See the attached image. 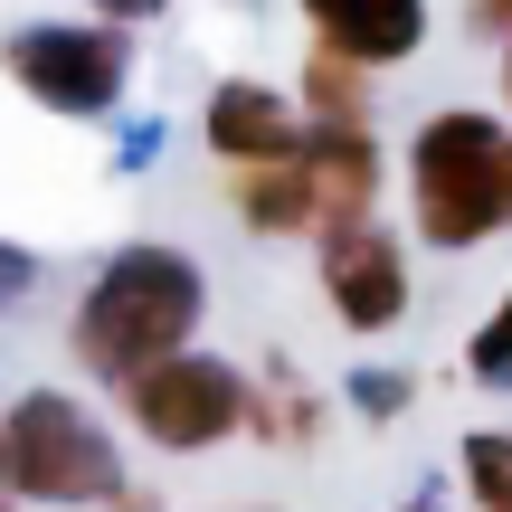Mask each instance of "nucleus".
<instances>
[{
	"mask_svg": "<svg viewBox=\"0 0 512 512\" xmlns=\"http://www.w3.org/2000/svg\"><path fill=\"white\" fill-rule=\"evenodd\" d=\"M200 323V266L181 247H124L76 304V361L105 389H124L133 370L171 361Z\"/></svg>",
	"mask_w": 512,
	"mask_h": 512,
	"instance_id": "f257e3e1",
	"label": "nucleus"
},
{
	"mask_svg": "<svg viewBox=\"0 0 512 512\" xmlns=\"http://www.w3.org/2000/svg\"><path fill=\"white\" fill-rule=\"evenodd\" d=\"M408 209L427 247H484L512 228V124L494 114H427L408 143Z\"/></svg>",
	"mask_w": 512,
	"mask_h": 512,
	"instance_id": "f03ea898",
	"label": "nucleus"
},
{
	"mask_svg": "<svg viewBox=\"0 0 512 512\" xmlns=\"http://www.w3.org/2000/svg\"><path fill=\"white\" fill-rule=\"evenodd\" d=\"M0 494L10 503H114L124 456L76 399L29 389V399L0 408Z\"/></svg>",
	"mask_w": 512,
	"mask_h": 512,
	"instance_id": "7ed1b4c3",
	"label": "nucleus"
},
{
	"mask_svg": "<svg viewBox=\"0 0 512 512\" xmlns=\"http://www.w3.org/2000/svg\"><path fill=\"white\" fill-rule=\"evenodd\" d=\"M124 408H133V427H143L152 446L200 456V446H219V437L247 427V380L228 361H209V351H171V361H152V370L124 380Z\"/></svg>",
	"mask_w": 512,
	"mask_h": 512,
	"instance_id": "20e7f679",
	"label": "nucleus"
},
{
	"mask_svg": "<svg viewBox=\"0 0 512 512\" xmlns=\"http://www.w3.org/2000/svg\"><path fill=\"white\" fill-rule=\"evenodd\" d=\"M0 67L57 114H105L114 95H124V76H133V48H124L114 19L105 29H19L10 48H0Z\"/></svg>",
	"mask_w": 512,
	"mask_h": 512,
	"instance_id": "39448f33",
	"label": "nucleus"
},
{
	"mask_svg": "<svg viewBox=\"0 0 512 512\" xmlns=\"http://www.w3.org/2000/svg\"><path fill=\"white\" fill-rule=\"evenodd\" d=\"M323 294H332V313H342L351 332H389L408 313V256H399V238L370 228V219L323 228Z\"/></svg>",
	"mask_w": 512,
	"mask_h": 512,
	"instance_id": "423d86ee",
	"label": "nucleus"
},
{
	"mask_svg": "<svg viewBox=\"0 0 512 512\" xmlns=\"http://www.w3.org/2000/svg\"><path fill=\"white\" fill-rule=\"evenodd\" d=\"M304 19L323 48L361 57V67H399L427 38V0H304Z\"/></svg>",
	"mask_w": 512,
	"mask_h": 512,
	"instance_id": "0eeeda50",
	"label": "nucleus"
},
{
	"mask_svg": "<svg viewBox=\"0 0 512 512\" xmlns=\"http://www.w3.org/2000/svg\"><path fill=\"white\" fill-rule=\"evenodd\" d=\"M209 152H219V162H285V152H304V114L275 86L228 76V86L209 95Z\"/></svg>",
	"mask_w": 512,
	"mask_h": 512,
	"instance_id": "6e6552de",
	"label": "nucleus"
},
{
	"mask_svg": "<svg viewBox=\"0 0 512 512\" xmlns=\"http://www.w3.org/2000/svg\"><path fill=\"white\" fill-rule=\"evenodd\" d=\"M304 171L323 190V228L370 219V200H380V143H370V124H304Z\"/></svg>",
	"mask_w": 512,
	"mask_h": 512,
	"instance_id": "1a4fd4ad",
	"label": "nucleus"
},
{
	"mask_svg": "<svg viewBox=\"0 0 512 512\" xmlns=\"http://www.w3.org/2000/svg\"><path fill=\"white\" fill-rule=\"evenodd\" d=\"M228 200H238V219L256 238H304V228H323V190H313L304 152H285V162H238Z\"/></svg>",
	"mask_w": 512,
	"mask_h": 512,
	"instance_id": "9d476101",
	"label": "nucleus"
},
{
	"mask_svg": "<svg viewBox=\"0 0 512 512\" xmlns=\"http://www.w3.org/2000/svg\"><path fill=\"white\" fill-rule=\"evenodd\" d=\"M304 114H313V124H370V67L313 38V57H304Z\"/></svg>",
	"mask_w": 512,
	"mask_h": 512,
	"instance_id": "9b49d317",
	"label": "nucleus"
},
{
	"mask_svg": "<svg viewBox=\"0 0 512 512\" xmlns=\"http://www.w3.org/2000/svg\"><path fill=\"white\" fill-rule=\"evenodd\" d=\"M247 427H256L266 446H313V437H323V408H313L294 380H285V389H266V399L247 389Z\"/></svg>",
	"mask_w": 512,
	"mask_h": 512,
	"instance_id": "f8f14e48",
	"label": "nucleus"
},
{
	"mask_svg": "<svg viewBox=\"0 0 512 512\" xmlns=\"http://www.w3.org/2000/svg\"><path fill=\"white\" fill-rule=\"evenodd\" d=\"M465 494L484 512H512V437L503 427H475V437H465Z\"/></svg>",
	"mask_w": 512,
	"mask_h": 512,
	"instance_id": "ddd939ff",
	"label": "nucleus"
},
{
	"mask_svg": "<svg viewBox=\"0 0 512 512\" xmlns=\"http://www.w3.org/2000/svg\"><path fill=\"white\" fill-rule=\"evenodd\" d=\"M465 370H475V380H512V294L494 304V323L465 342Z\"/></svg>",
	"mask_w": 512,
	"mask_h": 512,
	"instance_id": "4468645a",
	"label": "nucleus"
},
{
	"mask_svg": "<svg viewBox=\"0 0 512 512\" xmlns=\"http://www.w3.org/2000/svg\"><path fill=\"white\" fill-rule=\"evenodd\" d=\"M475 29L484 38H512V0H475Z\"/></svg>",
	"mask_w": 512,
	"mask_h": 512,
	"instance_id": "2eb2a0df",
	"label": "nucleus"
},
{
	"mask_svg": "<svg viewBox=\"0 0 512 512\" xmlns=\"http://www.w3.org/2000/svg\"><path fill=\"white\" fill-rule=\"evenodd\" d=\"M19 285H29V256H19V247H0V304H10Z\"/></svg>",
	"mask_w": 512,
	"mask_h": 512,
	"instance_id": "dca6fc26",
	"label": "nucleus"
},
{
	"mask_svg": "<svg viewBox=\"0 0 512 512\" xmlns=\"http://www.w3.org/2000/svg\"><path fill=\"white\" fill-rule=\"evenodd\" d=\"M95 10H105V19H152L162 0H95Z\"/></svg>",
	"mask_w": 512,
	"mask_h": 512,
	"instance_id": "f3484780",
	"label": "nucleus"
},
{
	"mask_svg": "<svg viewBox=\"0 0 512 512\" xmlns=\"http://www.w3.org/2000/svg\"><path fill=\"white\" fill-rule=\"evenodd\" d=\"M114 512H162V503H152V494H133V484H124V494H114Z\"/></svg>",
	"mask_w": 512,
	"mask_h": 512,
	"instance_id": "a211bd4d",
	"label": "nucleus"
},
{
	"mask_svg": "<svg viewBox=\"0 0 512 512\" xmlns=\"http://www.w3.org/2000/svg\"><path fill=\"white\" fill-rule=\"evenodd\" d=\"M503 95H512V38H503Z\"/></svg>",
	"mask_w": 512,
	"mask_h": 512,
	"instance_id": "6ab92c4d",
	"label": "nucleus"
},
{
	"mask_svg": "<svg viewBox=\"0 0 512 512\" xmlns=\"http://www.w3.org/2000/svg\"><path fill=\"white\" fill-rule=\"evenodd\" d=\"M408 512H437V503H408Z\"/></svg>",
	"mask_w": 512,
	"mask_h": 512,
	"instance_id": "aec40b11",
	"label": "nucleus"
}]
</instances>
